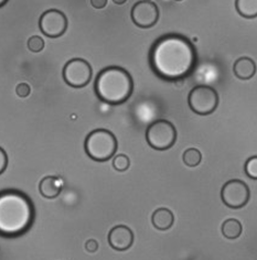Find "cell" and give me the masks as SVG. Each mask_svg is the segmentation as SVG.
<instances>
[{"instance_id":"cell-1","label":"cell","mask_w":257,"mask_h":260,"mask_svg":"<svg viewBox=\"0 0 257 260\" xmlns=\"http://www.w3.org/2000/svg\"><path fill=\"white\" fill-rule=\"evenodd\" d=\"M196 51L188 38L177 34L160 37L151 45L149 65L155 75L164 81L189 76L195 68Z\"/></svg>"},{"instance_id":"cell-2","label":"cell","mask_w":257,"mask_h":260,"mask_svg":"<svg viewBox=\"0 0 257 260\" xmlns=\"http://www.w3.org/2000/svg\"><path fill=\"white\" fill-rule=\"evenodd\" d=\"M35 222V206L27 194L17 190L0 193V233L4 237H18Z\"/></svg>"},{"instance_id":"cell-3","label":"cell","mask_w":257,"mask_h":260,"mask_svg":"<svg viewBox=\"0 0 257 260\" xmlns=\"http://www.w3.org/2000/svg\"><path fill=\"white\" fill-rule=\"evenodd\" d=\"M94 90L102 102L109 105H121L133 94V77L121 67L105 68L96 76Z\"/></svg>"},{"instance_id":"cell-4","label":"cell","mask_w":257,"mask_h":260,"mask_svg":"<svg viewBox=\"0 0 257 260\" xmlns=\"http://www.w3.org/2000/svg\"><path fill=\"white\" fill-rule=\"evenodd\" d=\"M118 142L115 135L107 129H95L85 138L84 149L89 158L104 162L113 158L117 151Z\"/></svg>"},{"instance_id":"cell-5","label":"cell","mask_w":257,"mask_h":260,"mask_svg":"<svg viewBox=\"0 0 257 260\" xmlns=\"http://www.w3.org/2000/svg\"><path fill=\"white\" fill-rule=\"evenodd\" d=\"M147 144L155 150L164 151L174 147L177 141V129L166 119L151 122L146 129Z\"/></svg>"},{"instance_id":"cell-6","label":"cell","mask_w":257,"mask_h":260,"mask_svg":"<svg viewBox=\"0 0 257 260\" xmlns=\"http://www.w3.org/2000/svg\"><path fill=\"white\" fill-rule=\"evenodd\" d=\"M219 94L216 90L207 85H197L190 90L188 104L190 109L196 115L207 116L215 112L219 106Z\"/></svg>"},{"instance_id":"cell-7","label":"cell","mask_w":257,"mask_h":260,"mask_svg":"<svg viewBox=\"0 0 257 260\" xmlns=\"http://www.w3.org/2000/svg\"><path fill=\"white\" fill-rule=\"evenodd\" d=\"M63 80L69 86L82 88L87 86L93 76L91 64L84 58H72L63 68Z\"/></svg>"},{"instance_id":"cell-8","label":"cell","mask_w":257,"mask_h":260,"mask_svg":"<svg viewBox=\"0 0 257 260\" xmlns=\"http://www.w3.org/2000/svg\"><path fill=\"white\" fill-rule=\"evenodd\" d=\"M249 197V187L242 180H230L223 185L221 190L222 202L233 210L242 209L248 203Z\"/></svg>"},{"instance_id":"cell-9","label":"cell","mask_w":257,"mask_h":260,"mask_svg":"<svg viewBox=\"0 0 257 260\" xmlns=\"http://www.w3.org/2000/svg\"><path fill=\"white\" fill-rule=\"evenodd\" d=\"M68 18L62 11L58 9H49L44 11L39 19V28L48 38H60L68 30Z\"/></svg>"},{"instance_id":"cell-10","label":"cell","mask_w":257,"mask_h":260,"mask_svg":"<svg viewBox=\"0 0 257 260\" xmlns=\"http://www.w3.org/2000/svg\"><path fill=\"white\" fill-rule=\"evenodd\" d=\"M131 20L137 27L142 29H149L159 20V8L153 2H141L136 3L130 12Z\"/></svg>"},{"instance_id":"cell-11","label":"cell","mask_w":257,"mask_h":260,"mask_svg":"<svg viewBox=\"0 0 257 260\" xmlns=\"http://www.w3.org/2000/svg\"><path fill=\"white\" fill-rule=\"evenodd\" d=\"M134 243V233L129 227L125 225H117L108 233V244L111 248L124 251L130 248Z\"/></svg>"},{"instance_id":"cell-12","label":"cell","mask_w":257,"mask_h":260,"mask_svg":"<svg viewBox=\"0 0 257 260\" xmlns=\"http://www.w3.org/2000/svg\"><path fill=\"white\" fill-rule=\"evenodd\" d=\"M233 72L239 80H250L256 74V63L249 57H240L234 63Z\"/></svg>"},{"instance_id":"cell-13","label":"cell","mask_w":257,"mask_h":260,"mask_svg":"<svg viewBox=\"0 0 257 260\" xmlns=\"http://www.w3.org/2000/svg\"><path fill=\"white\" fill-rule=\"evenodd\" d=\"M39 191L45 199H55L62 191V183L59 178L49 175L40 181Z\"/></svg>"},{"instance_id":"cell-14","label":"cell","mask_w":257,"mask_h":260,"mask_svg":"<svg viewBox=\"0 0 257 260\" xmlns=\"http://www.w3.org/2000/svg\"><path fill=\"white\" fill-rule=\"evenodd\" d=\"M151 222H153L156 230L168 231L175 223V215L170 210L161 207V209H158L154 212L153 216H151Z\"/></svg>"},{"instance_id":"cell-15","label":"cell","mask_w":257,"mask_h":260,"mask_svg":"<svg viewBox=\"0 0 257 260\" xmlns=\"http://www.w3.org/2000/svg\"><path fill=\"white\" fill-rule=\"evenodd\" d=\"M235 9L243 18H257V0H235Z\"/></svg>"},{"instance_id":"cell-16","label":"cell","mask_w":257,"mask_h":260,"mask_svg":"<svg viewBox=\"0 0 257 260\" xmlns=\"http://www.w3.org/2000/svg\"><path fill=\"white\" fill-rule=\"evenodd\" d=\"M222 234L227 239H236L241 236L243 227L240 220L235 218H229L222 224Z\"/></svg>"},{"instance_id":"cell-17","label":"cell","mask_w":257,"mask_h":260,"mask_svg":"<svg viewBox=\"0 0 257 260\" xmlns=\"http://www.w3.org/2000/svg\"><path fill=\"white\" fill-rule=\"evenodd\" d=\"M182 160H183V164L187 167H190V168L197 167L202 161L201 151L197 150L195 148L187 149V150L183 152Z\"/></svg>"},{"instance_id":"cell-18","label":"cell","mask_w":257,"mask_h":260,"mask_svg":"<svg viewBox=\"0 0 257 260\" xmlns=\"http://www.w3.org/2000/svg\"><path fill=\"white\" fill-rule=\"evenodd\" d=\"M111 166H113L116 171L124 172L128 170V168L130 167V159L126 154H118L113 158Z\"/></svg>"},{"instance_id":"cell-19","label":"cell","mask_w":257,"mask_h":260,"mask_svg":"<svg viewBox=\"0 0 257 260\" xmlns=\"http://www.w3.org/2000/svg\"><path fill=\"white\" fill-rule=\"evenodd\" d=\"M244 170L249 179L257 180V155H253L245 162Z\"/></svg>"},{"instance_id":"cell-20","label":"cell","mask_w":257,"mask_h":260,"mask_svg":"<svg viewBox=\"0 0 257 260\" xmlns=\"http://www.w3.org/2000/svg\"><path fill=\"white\" fill-rule=\"evenodd\" d=\"M28 49L34 52V53H39L44 49V41L40 36H32L28 40Z\"/></svg>"},{"instance_id":"cell-21","label":"cell","mask_w":257,"mask_h":260,"mask_svg":"<svg viewBox=\"0 0 257 260\" xmlns=\"http://www.w3.org/2000/svg\"><path fill=\"white\" fill-rule=\"evenodd\" d=\"M30 93L31 87L27 83L18 84V86L16 87V94L18 95V97H20V99H25V97H28L30 95Z\"/></svg>"},{"instance_id":"cell-22","label":"cell","mask_w":257,"mask_h":260,"mask_svg":"<svg viewBox=\"0 0 257 260\" xmlns=\"http://www.w3.org/2000/svg\"><path fill=\"white\" fill-rule=\"evenodd\" d=\"M7 165H8V155L2 148L0 149V172L2 173L5 172L6 168H7Z\"/></svg>"},{"instance_id":"cell-23","label":"cell","mask_w":257,"mask_h":260,"mask_svg":"<svg viewBox=\"0 0 257 260\" xmlns=\"http://www.w3.org/2000/svg\"><path fill=\"white\" fill-rule=\"evenodd\" d=\"M85 249L89 252H95L98 249V244L95 239H89L87 243H85Z\"/></svg>"},{"instance_id":"cell-24","label":"cell","mask_w":257,"mask_h":260,"mask_svg":"<svg viewBox=\"0 0 257 260\" xmlns=\"http://www.w3.org/2000/svg\"><path fill=\"white\" fill-rule=\"evenodd\" d=\"M91 5L95 9H103L107 5V0H91Z\"/></svg>"},{"instance_id":"cell-25","label":"cell","mask_w":257,"mask_h":260,"mask_svg":"<svg viewBox=\"0 0 257 260\" xmlns=\"http://www.w3.org/2000/svg\"><path fill=\"white\" fill-rule=\"evenodd\" d=\"M113 3L114 4H116V5H124V4H126L127 3V0H113Z\"/></svg>"},{"instance_id":"cell-26","label":"cell","mask_w":257,"mask_h":260,"mask_svg":"<svg viewBox=\"0 0 257 260\" xmlns=\"http://www.w3.org/2000/svg\"><path fill=\"white\" fill-rule=\"evenodd\" d=\"M8 3V0H0V6L4 7V6Z\"/></svg>"},{"instance_id":"cell-27","label":"cell","mask_w":257,"mask_h":260,"mask_svg":"<svg viewBox=\"0 0 257 260\" xmlns=\"http://www.w3.org/2000/svg\"><path fill=\"white\" fill-rule=\"evenodd\" d=\"M145 2H151V0H145Z\"/></svg>"},{"instance_id":"cell-28","label":"cell","mask_w":257,"mask_h":260,"mask_svg":"<svg viewBox=\"0 0 257 260\" xmlns=\"http://www.w3.org/2000/svg\"><path fill=\"white\" fill-rule=\"evenodd\" d=\"M176 2H182V0H176Z\"/></svg>"}]
</instances>
